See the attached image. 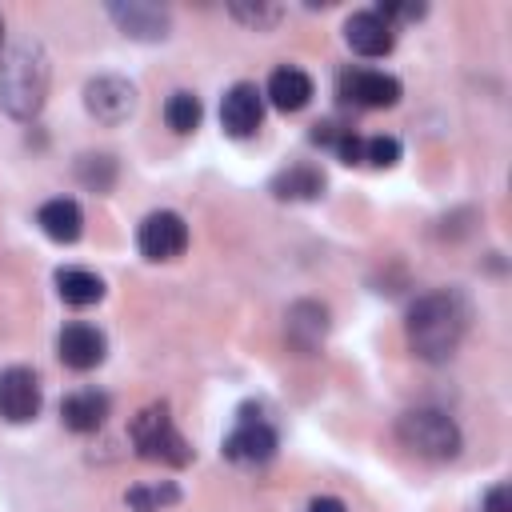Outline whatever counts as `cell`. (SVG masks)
Returning <instances> with one entry per match:
<instances>
[{
	"mask_svg": "<svg viewBox=\"0 0 512 512\" xmlns=\"http://www.w3.org/2000/svg\"><path fill=\"white\" fill-rule=\"evenodd\" d=\"M484 512H512V488L508 484H492L484 492Z\"/></svg>",
	"mask_w": 512,
	"mask_h": 512,
	"instance_id": "cell-27",
	"label": "cell"
},
{
	"mask_svg": "<svg viewBox=\"0 0 512 512\" xmlns=\"http://www.w3.org/2000/svg\"><path fill=\"white\" fill-rule=\"evenodd\" d=\"M376 12L388 20V24H412V20H424V12H428V4H376Z\"/></svg>",
	"mask_w": 512,
	"mask_h": 512,
	"instance_id": "cell-26",
	"label": "cell"
},
{
	"mask_svg": "<svg viewBox=\"0 0 512 512\" xmlns=\"http://www.w3.org/2000/svg\"><path fill=\"white\" fill-rule=\"evenodd\" d=\"M344 44L356 52V56H388L396 48V28L376 12V8H364V12H352L344 20Z\"/></svg>",
	"mask_w": 512,
	"mask_h": 512,
	"instance_id": "cell-13",
	"label": "cell"
},
{
	"mask_svg": "<svg viewBox=\"0 0 512 512\" xmlns=\"http://www.w3.org/2000/svg\"><path fill=\"white\" fill-rule=\"evenodd\" d=\"M128 436H132L136 456H140V460H152V464L184 468V464H192V456H196L192 444L184 440V432L176 428V420H172V412H168L164 400L144 404V408L132 416Z\"/></svg>",
	"mask_w": 512,
	"mask_h": 512,
	"instance_id": "cell-3",
	"label": "cell"
},
{
	"mask_svg": "<svg viewBox=\"0 0 512 512\" xmlns=\"http://www.w3.org/2000/svg\"><path fill=\"white\" fill-rule=\"evenodd\" d=\"M304 512H348V508H344V500H340V496H316Z\"/></svg>",
	"mask_w": 512,
	"mask_h": 512,
	"instance_id": "cell-28",
	"label": "cell"
},
{
	"mask_svg": "<svg viewBox=\"0 0 512 512\" xmlns=\"http://www.w3.org/2000/svg\"><path fill=\"white\" fill-rule=\"evenodd\" d=\"M328 328H332V320H328V308H324L320 300H296V304L284 312V336H288V344H292L296 352H304V356H312V352L324 344Z\"/></svg>",
	"mask_w": 512,
	"mask_h": 512,
	"instance_id": "cell-14",
	"label": "cell"
},
{
	"mask_svg": "<svg viewBox=\"0 0 512 512\" xmlns=\"http://www.w3.org/2000/svg\"><path fill=\"white\" fill-rule=\"evenodd\" d=\"M84 112H88L96 124L116 128V124H124V120L136 112V88H132L124 76H112V72L92 76V80L84 84Z\"/></svg>",
	"mask_w": 512,
	"mask_h": 512,
	"instance_id": "cell-8",
	"label": "cell"
},
{
	"mask_svg": "<svg viewBox=\"0 0 512 512\" xmlns=\"http://www.w3.org/2000/svg\"><path fill=\"white\" fill-rule=\"evenodd\" d=\"M116 176H120V168H116V156H108V152H84L76 160V180L96 196H108L116 188Z\"/></svg>",
	"mask_w": 512,
	"mask_h": 512,
	"instance_id": "cell-21",
	"label": "cell"
},
{
	"mask_svg": "<svg viewBox=\"0 0 512 512\" xmlns=\"http://www.w3.org/2000/svg\"><path fill=\"white\" fill-rule=\"evenodd\" d=\"M316 96V84L304 68H292V64H280L272 76H268V88H264V100L276 108V112H300L308 100Z\"/></svg>",
	"mask_w": 512,
	"mask_h": 512,
	"instance_id": "cell-16",
	"label": "cell"
},
{
	"mask_svg": "<svg viewBox=\"0 0 512 512\" xmlns=\"http://www.w3.org/2000/svg\"><path fill=\"white\" fill-rule=\"evenodd\" d=\"M276 444H280L276 428L260 416L256 404H244V408L236 412V424H232V432L224 436L220 452H224V460H232V464H268V460L276 456Z\"/></svg>",
	"mask_w": 512,
	"mask_h": 512,
	"instance_id": "cell-5",
	"label": "cell"
},
{
	"mask_svg": "<svg viewBox=\"0 0 512 512\" xmlns=\"http://www.w3.org/2000/svg\"><path fill=\"white\" fill-rule=\"evenodd\" d=\"M228 16L240 20L252 32H272L284 20V8L280 4H268V0H256V4L252 0H236V4H228Z\"/></svg>",
	"mask_w": 512,
	"mask_h": 512,
	"instance_id": "cell-24",
	"label": "cell"
},
{
	"mask_svg": "<svg viewBox=\"0 0 512 512\" xmlns=\"http://www.w3.org/2000/svg\"><path fill=\"white\" fill-rule=\"evenodd\" d=\"M396 440L420 456V460H432V464H444V460H456L460 448H464V432L460 424L440 412V408H408L400 420H396Z\"/></svg>",
	"mask_w": 512,
	"mask_h": 512,
	"instance_id": "cell-4",
	"label": "cell"
},
{
	"mask_svg": "<svg viewBox=\"0 0 512 512\" xmlns=\"http://www.w3.org/2000/svg\"><path fill=\"white\" fill-rule=\"evenodd\" d=\"M108 412H112V400H108L104 392H96V388H80V392H68V396L60 400V420H64V428H68V432H80V436L104 428Z\"/></svg>",
	"mask_w": 512,
	"mask_h": 512,
	"instance_id": "cell-15",
	"label": "cell"
},
{
	"mask_svg": "<svg viewBox=\"0 0 512 512\" xmlns=\"http://www.w3.org/2000/svg\"><path fill=\"white\" fill-rule=\"evenodd\" d=\"M200 120H204V104H200V96H196V92L180 88V92H172V96L164 100V124H168L176 136L196 132V128H200Z\"/></svg>",
	"mask_w": 512,
	"mask_h": 512,
	"instance_id": "cell-22",
	"label": "cell"
},
{
	"mask_svg": "<svg viewBox=\"0 0 512 512\" xmlns=\"http://www.w3.org/2000/svg\"><path fill=\"white\" fill-rule=\"evenodd\" d=\"M260 124H264V92L252 80H236L220 100V128L232 140H248L260 132Z\"/></svg>",
	"mask_w": 512,
	"mask_h": 512,
	"instance_id": "cell-11",
	"label": "cell"
},
{
	"mask_svg": "<svg viewBox=\"0 0 512 512\" xmlns=\"http://www.w3.org/2000/svg\"><path fill=\"white\" fill-rule=\"evenodd\" d=\"M472 308L456 288H436L412 300L408 316H404V336L408 348L424 360V364H448L468 332Z\"/></svg>",
	"mask_w": 512,
	"mask_h": 512,
	"instance_id": "cell-1",
	"label": "cell"
},
{
	"mask_svg": "<svg viewBox=\"0 0 512 512\" xmlns=\"http://www.w3.org/2000/svg\"><path fill=\"white\" fill-rule=\"evenodd\" d=\"M328 188L324 172L316 164H288L280 168L272 180H268V192L276 200H288V204H304V200H320Z\"/></svg>",
	"mask_w": 512,
	"mask_h": 512,
	"instance_id": "cell-17",
	"label": "cell"
},
{
	"mask_svg": "<svg viewBox=\"0 0 512 512\" xmlns=\"http://www.w3.org/2000/svg\"><path fill=\"white\" fill-rule=\"evenodd\" d=\"M124 504L128 512H164L172 504H180V488L172 480H160V484H132L124 492Z\"/></svg>",
	"mask_w": 512,
	"mask_h": 512,
	"instance_id": "cell-23",
	"label": "cell"
},
{
	"mask_svg": "<svg viewBox=\"0 0 512 512\" xmlns=\"http://www.w3.org/2000/svg\"><path fill=\"white\" fill-rule=\"evenodd\" d=\"M56 292L72 308H88L104 300V280L88 268H56Z\"/></svg>",
	"mask_w": 512,
	"mask_h": 512,
	"instance_id": "cell-19",
	"label": "cell"
},
{
	"mask_svg": "<svg viewBox=\"0 0 512 512\" xmlns=\"http://www.w3.org/2000/svg\"><path fill=\"white\" fill-rule=\"evenodd\" d=\"M44 392H40V376L24 364H12L0 372V420L8 424H28L40 416Z\"/></svg>",
	"mask_w": 512,
	"mask_h": 512,
	"instance_id": "cell-10",
	"label": "cell"
},
{
	"mask_svg": "<svg viewBox=\"0 0 512 512\" xmlns=\"http://www.w3.org/2000/svg\"><path fill=\"white\" fill-rule=\"evenodd\" d=\"M400 156H404V148H400L396 136H368V140H364V156H360V164L392 168V164H400Z\"/></svg>",
	"mask_w": 512,
	"mask_h": 512,
	"instance_id": "cell-25",
	"label": "cell"
},
{
	"mask_svg": "<svg viewBox=\"0 0 512 512\" xmlns=\"http://www.w3.org/2000/svg\"><path fill=\"white\" fill-rule=\"evenodd\" d=\"M336 96L352 108L376 112V108H396L400 96H404V84L392 72H380V68H340Z\"/></svg>",
	"mask_w": 512,
	"mask_h": 512,
	"instance_id": "cell-6",
	"label": "cell"
},
{
	"mask_svg": "<svg viewBox=\"0 0 512 512\" xmlns=\"http://www.w3.org/2000/svg\"><path fill=\"white\" fill-rule=\"evenodd\" d=\"M136 248L152 264H164V260L184 256V248H188V224H184V216L172 212V208L148 212L140 220V228H136Z\"/></svg>",
	"mask_w": 512,
	"mask_h": 512,
	"instance_id": "cell-7",
	"label": "cell"
},
{
	"mask_svg": "<svg viewBox=\"0 0 512 512\" xmlns=\"http://www.w3.org/2000/svg\"><path fill=\"white\" fill-rule=\"evenodd\" d=\"M36 224H40V232H44L48 240H56V244H76L80 232H84V212H80L76 200L56 196V200H44V204H40Z\"/></svg>",
	"mask_w": 512,
	"mask_h": 512,
	"instance_id": "cell-18",
	"label": "cell"
},
{
	"mask_svg": "<svg viewBox=\"0 0 512 512\" xmlns=\"http://www.w3.org/2000/svg\"><path fill=\"white\" fill-rule=\"evenodd\" d=\"M312 144L336 152L340 164H360V156H364V136H356L352 128H344V124H336V120L312 124Z\"/></svg>",
	"mask_w": 512,
	"mask_h": 512,
	"instance_id": "cell-20",
	"label": "cell"
},
{
	"mask_svg": "<svg viewBox=\"0 0 512 512\" xmlns=\"http://www.w3.org/2000/svg\"><path fill=\"white\" fill-rule=\"evenodd\" d=\"M52 64L40 40H16L0 52V112L28 124L44 112Z\"/></svg>",
	"mask_w": 512,
	"mask_h": 512,
	"instance_id": "cell-2",
	"label": "cell"
},
{
	"mask_svg": "<svg viewBox=\"0 0 512 512\" xmlns=\"http://www.w3.org/2000/svg\"><path fill=\"white\" fill-rule=\"evenodd\" d=\"M0 52H4V16H0Z\"/></svg>",
	"mask_w": 512,
	"mask_h": 512,
	"instance_id": "cell-29",
	"label": "cell"
},
{
	"mask_svg": "<svg viewBox=\"0 0 512 512\" xmlns=\"http://www.w3.org/2000/svg\"><path fill=\"white\" fill-rule=\"evenodd\" d=\"M104 12L128 40H140V44H160L172 32V12L148 0H116Z\"/></svg>",
	"mask_w": 512,
	"mask_h": 512,
	"instance_id": "cell-9",
	"label": "cell"
},
{
	"mask_svg": "<svg viewBox=\"0 0 512 512\" xmlns=\"http://www.w3.org/2000/svg\"><path fill=\"white\" fill-rule=\"evenodd\" d=\"M56 356H60V364L72 368V372H92V368L104 364L108 340H104V332H100L96 324L72 320V324H64L60 336H56Z\"/></svg>",
	"mask_w": 512,
	"mask_h": 512,
	"instance_id": "cell-12",
	"label": "cell"
}]
</instances>
